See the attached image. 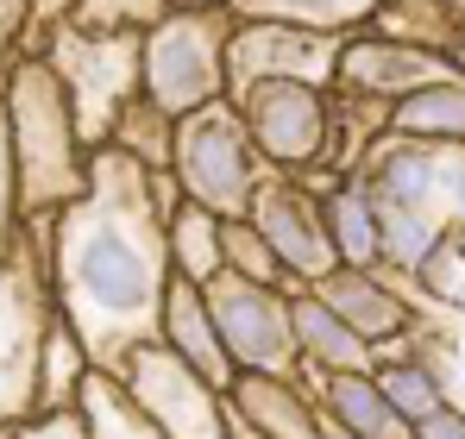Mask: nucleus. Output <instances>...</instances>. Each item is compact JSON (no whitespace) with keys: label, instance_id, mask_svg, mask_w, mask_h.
<instances>
[{"label":"nucleus","instance_id":"f257e3e1","mask_svg":"<svg viewBox=\"0 0 465 439\" xmlns=\"http://www.w3.org/2000/svg\"><path fill=\"white\" fill-rule=\"evenodd\" d=\"M183 201L189 195L170 170H145L139 157L107 145L94 151L88 195L51 220L57 307L101 376H120L133 352L163 339V307L176 289L170 220Z\"/></svg>","mask_w":465,"mask_h":439},{"label":"nucleus","instance_id":"f03ea898","mask_svg":"<svg viewBox=\"0 0 465 439\" xmlns=\"http://www.w3.org/2000/svg\"><path fill=\"white\" fill-rule=\"evenodd\" d=\"M371 195V214L384 226V270L409 277L421 258L465 232V145H428V139H378L365 170L352 176Z\"/></svg>","mask_w":465,"mask_h":439},{"label":"nucleus","instance_id":"7ed1b4c3","mask_svg":"<svg viewBox=\"0 0 465 439\" xmlns=\"http://www.w3.org/2000/svg\"><path fill=\"white\" fill-rule=\"evenodd\" d=\"M6 101H13V163H19V214L57 220L76 208L94 182V157L76 132V107L64 94L57 70L45 57H19L6 70Z\"/></svg>","mask_w":465,"mask_h":439},{"label":"nucleus","instance_id":"20e7f679","mask_svg":"<svg viewBox=\"0 0 465 439\" xmlns=\"http://www.w3.org/2000/svg\"><path fill=\"white\" fill-rule=\"evenodd\" d=\"M57 283H51V220H25L13 258L0 264V427L38 421L45 395V339L57 327Z\"/></svg>","mask_w":465,"mask_h":439},{"label":"nucleus","instance_id":"39448f33","mask_svg":"<svg viewBox=\"0 0 465 439\" xmlns=\"http://www.w3.org/2000/svg\"><path fill=\"white\" fill-rule=\"evenodd\" d=\"M45 63L57 70L76 107V132L88 157L107 151L126 107L145 94V32H82L76 19H64L45 38Z\"/></svg>","mask_w":465,"mask_h":439},{"label":"nucleus","instance_id":"423d86ee","mask_svg":"<svg viewBox=\"0 0 465 439\" xmlns=\"http://www.w3.org/2000/svg\"><path fill=\"white\" fill-rule=\"evenodd\" d=\"M232 6H176L163 25L145 32V94L170 120H189L232 88V38H239Z\"/></svg>","mask_w":465,"mask_h":439},{"label":"nucleus","instance_id":"0eeeda50","mask_svg":"<svg viewBox=\"0 0 465 439\" xmlns=\"http://www.w3.org/2000/svg\"><path fill=\"white\" fill-rule=\"evenodd\" d=\"M264 176H271V163L252 145V132H245L232 101H214V107L176 120V182L208 214L252 220V201H258Z\"/></svg>","mask_w":465,"mask_h":439},{"label":"nucleus","instance_id":"6e6552de","mask_svg":"<svg viewBox=\"0 0 465 439\" xmlns=\"http://www.w3.org/2000/svg\"><path fill=\"white\" fill-rule=\"evenodd\" d=\"M384 277L415 307V320H409V358H421V365L434 370L440 389H447V402L465 415V232L440 239L421 258V270H409V277L384 270Z\"/></svg>","mask_w":465,"mask_h":439},{"label":"nucleus","instance_id":"1a4fd4ad","mask_svg":"<svg viewBox=\"0 0 465 439\" xmlns=\"http://www.w3.org/2000/svg\"><path fill=\"white\" fill-rule=\"evenodd\" d=\"M252 132V145L264 151L271 170H290V176H309L333 163V139H340V120H333V94H321L309 82H252L227 94Z\"/></svg>","mask_w":465,"mask_h":439},{"label":"nucleus","instance_id":"9d476101","mask_svg":"<svg viewBox=\"0 0 465 439\" xmlns=\"http://www.w3.org/2000/svg\"><path fill=\"white\" fill-rule=\"evenodd\" d=\"M208 314L227 339L239 376H283V383H302V339H296V301L283 289H264V283H245L221 270L208 283Z\"/></svg>","mask_w":465,"mask_h":439},{"label":"nucleus","instance_id":"9b49d317","mask_svg":"<svg viewBox=\"0 0 465 439\" xmlns=\"http://www.w3.org/2000/svg\"><path fill=\"white\" fill-rule=\"evenodd\" d=\"M114 383L139 402V415L163 439H232L227 389H214L202 370H189L163 339L145 346V352H133V365L120 370Z\"/></svg>","mask_w":465,"mask_h":439},{"label":"nucleus","instance_id":"f8f14e48","mask_svg":"<svg viewBox=\"0 0 465 439\" xmlns=\"http://www.w3.org/2000/svg\"><path fill=\"white\" fill-rule=\"evenodd\" d=\"M252 226L271 239V251L283 258V270L296 283H321L340 270V245H333V220H327V195L309 189L302 176L290 170H271L258 182V201H252Z\"/></svg>","mask_w":465,"mask_h":439},{"label":"nucleus","instance_id":"ddd939ff","mask_svg":"<svg viewBox=\"0 0 465 439\" xmlns=\"http://www.w3.org/2000/svg\"><path fill=\"white\" fill-rule=\"evenodd\" d=\"M346 44L340 32H309V25H277V19H258V25H239L232 38V88H252V82H309L321 94H333L340 63H346Z\"/></svg>","mask_w":465,"mask_h":439},{"label":"nucleus","instance_id":"4468645a","mask_svg":"<svg viewBox=\"0 0 465 439\" xmlns=\"http://www.w3.org/2000/svg\"><path fill=\"white\" fill-rule=\"evenodd\" d=\"M460 63L453 57H428V51H409V44H390L378 32H359L346 44V63H340V82L333 94H359V101H409L421 88H440V82H460Z\"/></svg>","mask_w":465,"mask_h":439},{"label":"nucleus","instance_id":"2eb2a0df","mask_svg":"<svg viewBox=\"0 0 465 439\" xmlns=\"http://www.w3.org/2000/svg\"><path fill=\"white\" fill-rule=\"evenodd\" d=\"M365 346H396V339H409V320H415V307L402 301V289L390 283L384 270H359V264H340L333 277H321V283H309Z\"/></svg>","mask_w":465,"mask_h":439},{"label":"nucleus","instance_id":"dca6fc26","mask_svg":"<svg viewBox=\"0 0 465 439\" xmlns=\"http://www.w3.org/2000/svg\"><path fill=\"white\" fill-rule=\"evenodd\" d=\"M163 346H170L189 370H202L214 389L232 395L239 365H232L227 339H221V327H214V314H208V289H202V283H183V277H176L170 307H163Z\"/></svg>","mask_w":465,"mask_h":439},{"label":"nucleus","instance_id":"f3484780","mask_svg":"<svg viewBox=\"0 0 465 439\" xmlns=\"http://www.w3.org/2000/svg\"><path fill=\"white\" fill-rule=\"evenodd\" d=\"M296 339H302V370H327V376H378V346H365L314 289H296Z\"/></svg>","mask_w":465,"mask_h":439},{"label":"nucleus","instance_id":"a211bd4d","mask_svg":"<svg viewBox=\"0 0 465 439\" xmlns=\"http://www.w3.org/2000/svg\"><path fill=\"white\" fill-rule=\"evenodd\" d=\"M232 415L252 421L264 439H321V408H314L309 383H283V376H239L232 383Z\"/></svg>","mask_w":465,"mask_h":439},{"label":"nucleus","instance_id":"6ab92c4d","mask_svg":"<svg viewBox=\"0 0 465 439\" xmlns=\"http://www.w3.org/2000/svg\"><path fill=\"white\" fill-rule=\"evenodd\" d=\"M309 395L321 408H333L359 439H415V427L396 415V402L384 395L378 376H327V370H302Z\"/></svg>","mask_w":465,"mask_h":439},{"label":"nucleus","instance_id":"aec40b11","mask_svg":"<svg viewBox=\"0 0 465 439\" xmlns=\"http://www.w3.org/2000/svg\"><path fill=\"white\" fill-rule=\"evenodd\" d=\"M371 32L390 44H409V51H428V57H453L465 51V13L440 6V0H390L384 13L371 19Z\"/></svg>","mask_w":465,"mask_h":439},{"label":"nucleus","instance_id":"412c9836","mask_svg":"<svg viewBox=\"0 0 465 439\" xmlns=\"http://www.w3.org/2000/svg\"><path fill=\"white\" fill-rule=\"evenodd\" d=\"M245 25L258 19H277V25H309V32H340V38H359L371 32V19L384 13L390 0H227Z\"/></svg>","mask_w":465,"mask_h":439},{"label":"nucleus","instance_id":"4be33fe9","mask_svg":"<svg viewBox=\"0 0 465 439\" xmlns=\"http://www.w3.org/2000/svg\"><path fill=\"white\" fill-rule=\"evenodd\" d=\"M170 251H176V277L208 289L227 270V220L208 214L202 201H183L170 220Z\"/></svg>","mask_w":465,"mask_h":439},{"label":"nucleus","instance_id":"5701e85b","mask_svg":"<svg viewBox=\"0 0 465 439\" xmlns=\"http://www.w3.org/2000/svg\"><path fill=\"white\" fill-rule=\"evenodd\" d=\"M390 132H396V139H428V145H465V75L396 101Z\"/></svg>","mask_w":465,"mask_h":439},{"label":"nucleus","instance_id":"b1692460","mask_svg":"<svg viewBox=\"0 0 465 439\" xmlns=\"http://www.w3.org/2000/svg\"><path fill=\"white\" fill-rule=\"evenodd\" d=\"M327 220H333V245H340V264H359V270H378L384 264V226L371 214V195L359 182H340L327 195Z\"/></svg>","mask_w":465,"mask_h":439},{"label":"nucleus","instance_id":"393cba45","mask_svg":"<svg viewBox=\"0 0 465 439\" xmlns=\"http://www.w3.org/2000/svg\"><path fill=\"white\" fill-rule=\"evenodd\" d=\"M114 151L139 157L145 170H170L176 176V120L157 107L152 94H139L126 107V120H120V132H114Z\"/></svg>","mask_w":465,"mask_h":439},{"label":"nucleus","instance_id":"a878e982","mask_svg":"<svg viewBox=\"0 0 465 439\" xmlns=\"http://www.w3.org/2000/svg\"><path fill=\"white\" fill-rule=\"evenodd\" d=\"M82 415H88V434L94 439H163L152 421L139 415V402H133L114 376H101V370L82 383Z\"/></svg>","mask_w":465,"mask_h":439},{"label":"nucleus","instance_id":"bb28decb","mask_svg":"<svg viewBox=\"0 0 465 439\" xmlns=\"http://www.w3.org/2000/svg\"><path fill=\"white\" fill-rule=\"evenodd\" d=\"M227 270L232 277H245V283H264V289H309V283H296L290 270H283V258L271 251V239L252 226V220H227Z\"/></svg>","mask_w":465,"mask_h":439},{"label":"nucleus","instance_id":"cd10ccee","mask_svg":"<svg viewBox=\"0 0 465 439\" xmlns=\"http://www.w3.org/2000/svg\"><path fill=\"white\" fill-rule=\"evenodd\" d=\"M378 383H384V395L396 402V415H402L409 427H421L428 415H440V408H447L440 376L421 365V358H396V365H384V370H378Z\"/></svg>","mask_w":465,"mask_h":439},{"label":"nucleus","instance_id":"c85d7f7f","mask_svg":"<svg viewBox=\"0 0 465 439\" xmlns=\"http://www.w3.org/2000/svg\"><path fill=\"white\" fill-rule=\"evenodd\" d=\"M176 13V0H82L76 19L82 32H152Z\"/></svg>","mask_w":465,"mask_h":439},{"label":"nucleus","instance_id":"c756f323","mask_svg":"<svg viewBox=\"0 0 465 439\" xmlns=\"http://www.w3.org/2000/svg\"><path fill=\"white\" fill-rule=\"evenodd\" d=\"M19 232H25V214H19V163H13V101L0 75V264L13 258Z\"/></svg>","mask_w":465,"mask_h":439},{"label":"nucleus","instance_id":"7c9ffc66","mask_svg":"<svg viewBox=\"0 0 465 439\" xmlns=\"http://www.w3.org/2000/svg\"><path fill=\"white\" fill-rule=\"evenodd\" d=\"M32 19H38V0H0V75L25 57V44H32Z\"/></svg>","mask_w":465,"mask_h":439},{"label":"nucleus","instance_id":"2f4dec72","mask_svg":"<svg viewBox=\"0 0 465 439\" xmlns=\"http://www.w3.org/2000/svg\"><path fill=\"white\" fill-rule=\"evenodd\" d=\"M13 439H94L88 434V415H38V421H25Z\"/></svg>","mask_w":465,"mask_h":439},{"label":"nucleus","instance_id":"473e14b6","mask_svg":"<svg viewBox=\"0 0 465 439\" xmlns=\"http://www.w3.org/2000/svg\"><path fill=\"white\" fill-rule=\"evenodd\" d=\"M82 0H38V19H32V44H25V57H45V38L76 13Z\"/></svg>","mask_w":465,"mask_h":439},{"label":"nucleus","instance_id":"72a5a7b5","mask_svg":"<svg viewBox=\"0 0 465 439\" xmlns=\"http://www.w3.org/2000/svg\"><path fill=\"white\" fill-rule=\"evenodd\" d=\"M415 439H465V415L453 408V402H447L440 415H428V421L415 427Z\"/></svg>","mask_w":465,"mask_h":439},{"label":"nucleus","instance_id":"f704fd0d","mask_svg":"<svg viewBox=\"0 0 465 439\" xmlns=\"http://www.w3.org/2000/svg\"><path fill=\"white\" fill-rule=\"evenodd\" d=\"M232 439H264V434H258L252 421H239V415H232Z\"/></svg>","mask_w":465,"mask_h":439},{"label":"nucleus","instance_id":"c9c22d12","mask_svg":"<svg viewBox=\"0 0 465 439\" xmlns=\"http://www.w3.org/2000/svg\"><path fill=\"white\" fill-rule=\"evenodd\" d=\"M176 6H227V0H176Z\"/></svg>","mask_w":465,"mask_h":439},{"label":"nucleus","instance_id":"e433bc0d","mask_svg":"<svg viewBox=\"0 0 465 439\" xmlns=\"http://www.w3.org/2000/svg\"><path fill=\"white\" fill-rule=\"evenodd\" d=\"M440 6H453V13H465V0H440Z\"/></svg>","mask_w":465,"mask_h":439},{"label":"nucleus","instance_id":"4c0bfd02","mask_svg":"<svg viewBox=\"0 0 465 439\" xmlns=\"http://www.w3.org/2000/svg\"><path fill=\"white\" fill-rule=\"evenodd\" d=\"M13 434H19V427H0V439H13Z\"/></svg>","mask_w":465,"mask_h":439},{"label":"nucleus","instance_id":"58836bf2","mask_svg":"<svg viewBox=\"0 0 465 439\" xmlns=\"http://www.w3.org/2000/svg\"><path fill=\"white\" fill-rule=\"evenodd\" d=\"M460 70H465V51H460Z\"/></svg>","mask_w":465,"mask_h":439}]
</instances>
